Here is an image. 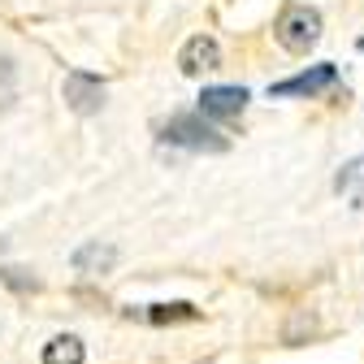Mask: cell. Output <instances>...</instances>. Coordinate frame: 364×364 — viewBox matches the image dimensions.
Returning a JSON list of instances; mask_svg holds the SVG:
<instances>
[{
  "mask_svg": "<svg viewBox=\"0 0 364 364\" xmlns=\"http://www.w3.org/2000/svg\"><path fill=\"white\" fill-rule=\"evenodd\" d=\"M165 139H169V144H182V148H191V152H225V148H230L221 130H213L204 117H191V113L169 117Z\"/></svg>",
  "mask_w": 364,
  "mask_h": 364,
  "instance_id": "7a4b0ae2",
  "label": "cell"
},
{
  "mask_svg": "<svg viewBox=\"0 0 364 364\" xmlns=\"http://www.w3.org/2000/svg\"><path fill=\"white\" fill-rule=\"evenodd\" d=\"M334 78H338L334 65H312L308 74H295V78L273 82V87H269V96H316V91H326Z\"/></svg>",
  "mask_w": 364,
  "mask_h": 364,
  "instance_id": "5b68a950",
  "label": "cell"
},
{
  "mask_svg": "<svg viewBox=\"0 0 364 364\" xmlns=\"http://www.w3.org/2000/svg\"><path fill=\"white\" fill-rule=\"evenodd\" d=\"M65 105L74 109V113H82V117H91V113H100V105H105V82L100 78H91V74H82V70H74V74H65Z\"/></svg>",
  "mask_w": 364,
  "mask_h": 364,
  "instance_id": "3957f363",
  "label": "cell"
},
{
  "mask_svg": "<svg viewBox=\"0 0 364 364\" xmlns=\"http://www.w3.org/2000/svg\"><path fill=\"white\" fill-rule=\"evenodd\" d=\"M334 187H338L355 208H364V156L351 161V165H343V173L334 178Z\"/></svg>",
  "mask_w": 364,
  "mask_h": 364,
  "instance_id": "ba28073f",
  "label": "cell"
},
{
  "mask_svg": "<svg viewBox=\"0 0 364 364\" xmlns=\"http://www.w3.org/2000/svg\"><path fill=\"white\" fill-rule=\"evenodd\" d=\"M0 282H5V287H14V291H35V287H39V282L31 278L26 269H14V264H9V269H0Z\"/></svg>",
  "mask_w": 364,
  "mask_h": 364,
  "instance_id": "8fae6325",
  "label": "cell"
},
{
  "mask_svg": "<svg viewBox=\"0 0 364 364\" xmlns=\"http://www.w3.org/2000/svg\"><path fill=\"white\" fill-rule=\"evenodd\" d=\"M43 364H82V343L74 334H57L43 347Z\"/></svg>",
  "mask_w": 364,
  "mask_h": 364,
  "instance_id": "9c48e42d",
  "label": "cell"
},
{
  "mask_svg": "<svg viewBox=\"0 0 364 364\" xmlns=\"http://www.w3.org/2000/svg\"><path fill=\"white\" fill-rule=\"evenodd\" d=\"M312 330H316V321H312V316L295 312V321L287 326V343H299V334H312Z\"/></svg>",
  "mask_w": 364,
  "mask_h": 364,
  "instance_id": "7c38bea8",
  "label": "cell"
},
{
  "mask_svg": "<svg viewBox=\"0 0 364 364\" xmlns=\"http://www.w3.org/2000/svg\"><path fill=\"white\" fill-rule=\"evenodd\" d=\"M178 65H182V74H208V70H217L221 65V48H217V39H208V35H196V39H187L182 43V53H178Z\"/></svg>",
  "mask_w": 364,
  "mask_h": 364,
  "instance_id": "277c9868",
  "label": "cell"
},
{
  "mask_svg": "<svg viewBox=\"0 0 364 364\" xmlns=\"http://www.w3.org/2000/svg\"><path fill=\"white\" fill-rule=\"evenodd\" d=\"M148 321H156V326H165V321H196V308L191 304H152V312H144Z\"/></svg>",
  "mask_w": 364,
  "mask_h": 364,
  "instance_id": "30bf717a",
  "label": "cell"
},
{
  "mask_svg": "<svg viewBox=\"0 0 364 364\" xmlns=\"http://www.w3.org/2000/svg\"><path fill=\"white\" fill-rule=\"evenodd\" d=\"M273 39H278L287 53L304 57L312 43L321 39V14L308 9V5H287L282 18H278V26H273Z\"/></svg>",
  "mask_w": 364,
  "mask_h": 364,
  "instance_id": "6da1fadb",
  "label": "cell"
},
{
  "mask_svg": "<svg viewBox=\"0 0 364 364\" xmlns=\"http://www.w3.org/2000/svg\"><path fill=\"white\" fill-rule=\"evenodd\" d=\"M360 48H364V39H360Z\"/></svg>",
  "mask_w": 364,
  "mask_h": 364,
  "instance_id": "4fadbf2b",
  "label": "cell"
},
{
  "mask_svg": "<svg viewBox=\"0 0 364 364\" xmlns=\"http://www.w3.org/2000/svg\"><path fill=\"white\" fill-rule=\"evenodd\" d=\"M113 264H117V247H109V243H82L74 252V269L78 273H109Z\"/></svg>",
  "mask_w": 364,
  "mask_h": 364,
  "instance_id": "52a82bcc",
  "label": "cell"
},
{
  "mask_svg": "<svg viewBox=\"0 0 364 364\" xmlns=\"http://www.w3.org/2000/svg\"><path fill=\"white\" fill-rule=\"evenodd\" d=\"M247 109V91L243 87H204L200 113L204 117H239Z\"/></svg>",
  "mask_w": 364,
  "mask_h": 364,
  "instance_id": "8992f818",
  "label": "cell"
}]
</instances>
